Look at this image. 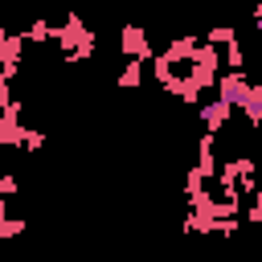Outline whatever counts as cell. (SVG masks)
<instances>
[{"label": "cell", "instance_id": "obj_4", "mask_svg": "<svg viewBox=\"0 0 262 262\" xmlns=\"http://www.w3.org/2000/svg\"><path fill=\"white\" fill-rule=\"evenodd\" d=\"M119 49H123V57H135V61H147L151 57V41H147V33L139 25H127L119 33Z\"/></svg>", "mask_w": 262, "mask_h": 262}, {"label": "cell", "instance_id": "obj_3", "mask_svg": "<svg viewBox=\"0 0 262 262\" xmlns=\"http://www.w3.org/2000/svg\"><path fill=\"white\" fill-rule=\"evenodd\" d=\"M233 111H237V106H229L225 98H213V102H201V106H196V115H201V123H205L209 135H221V131L229 127Z\"/></svg>", "mask_w": 262, "mask_h": 262}, {"label": "cell", "instance_id": "obj_5", "mask_svg": "<svg viewBox=\"0 0 262 262\" xmlns=\"http://www.w3.org/2000/svg\"><path fill=\"white\" fill-rule=\"evenodd\" d=\"M20 37H25L29 45H45V41H57V25H49L45 16H37V20H33V25H29Z\"/></svg>", "mask_w": 262, "mask_h": 262}, {"label": "cell", "instance_id": "obj_7", "mask_svg": "<svg viewBox=\"0 0 262 262\" xmlns=\"http://www.w3.org/2000/svg\"><path fill=\"white\" fill-rule=\"evenodd\" d=\"M205 41H209V45H221V49H225V45H233V41H237V33H233V25H213V29L205 33Z\"/></svg>", "mask_w": 262, "mask_h": 262}, {"label": "cell", "instance_id": "obj_12", "mask_svg": "<svg viewBox=\"0 0 262 262\" xmlns=\"http://www.w3.org/2000/svg\"><path fill=\"white\" fill-rule=\"evenodd\" d=\"M254 25H258V37H262V20H254Z\"/></svg>", "mask_w": 262, "mask_h": 262}, {"label": "cell", "instance_id": "obj_8", "mask_svg": "<svg viewBox=\"0 0 262 262\" xmlns=\"http://www.w3.org/2000/svg\"><path fill=\"white\" fill-rule=\"evenodd\" d=\"M20 233H25V217H0V237L4 242L20 237Z\"/></svg>", "mask_w": 262, "mask_h": 262}, {"label": "cell", "instance_id": "obj_2", "mask_svg": "<svg viewBox=\"0 0 262 262\" xmlns=\"http://www.w3.org/2000/svg\"><path fill=\"white\" fill-rule=\"evenodd\" d=\"M25 37L20 33H0V82H12L16 74H20V66H25Z\"/></svg>", "mask_w": 262, "mask_h": 262}, {"label": "cell", "instance_id": "obj_1", "mask_svg": "<svg viewBox=\"0 0 262 262\" xmlns=\"http://www.w3.org/2000/svg\"><path fill=\"white\" fill-rule=\"evenodd\" d=\"M250 94H254V82H250V74L246 70H229V74H221L217 78V98H225L229 106H246L250 102Z\"/></svg>", "mask_w": 262, "mask_h": 262}, {"label": "cell", "instance_id": "obj_6", "mask_svg": "<svg viewBox=\"0 0 262 262\" xmlns=\"http://www.w3.org/2000/svg\"><path fill=\"white\" fill-rule=\"evenodd\" d=\"M115 82H119L123 90H135V86H143V61H135V57H127Z\"/></svg>", "mask_w": 262, "mask_h": 262}, {"label": "cell", "instance_id": "obj_11", "mask_svg": "<svg viewBox=\"0 0 262 262\" xmlns=\"http://www.w3.org/2000/svg\"><path fill=\"white\" fill-rule=\"evenodd\" d=\"M16 188H20V180H16L12 172H4V176H0V196H16Z\"/></svg>", "mask_w": 262, "mask_h": 262}, {"label": "cell", "instance_id": "obj_10", "mask_svg": "<svg viewBox=\"0 0 262 262\" xmlns=\"http://www.w3.org/2000/svg\"><path fill=\"white\" fill-rule=\"evenodd\" d=\"M45 139H49L45 131H33V127H29V139H25V151H41V147H45Z\"/></svg>", "mask_w": 262, "mask_h": 262}, {"label": "cell", "instance_id": "obj_9", "mask_svg": "<svg viewBox=\"0 0 262 262\" xmlns=\"http://www.w3.org/2000/svg\"><path fill=\"white\" fill-rule=\"evenodd\" d=\"M225 66H229V70H246V49H242V41L225 45Z\"/></svg>", "mask_w": 262, "mask_h": 262}]
</instances>
